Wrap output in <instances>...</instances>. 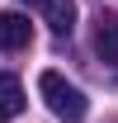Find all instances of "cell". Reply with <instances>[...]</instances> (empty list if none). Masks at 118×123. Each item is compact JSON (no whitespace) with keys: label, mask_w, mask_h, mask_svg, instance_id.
I'll return each mask as SVG.
<instances>
[{"label":"cell","mask_w":118,"mask_h":123,"mask_svg":"<svg viewBox=\"0 0 118 123\" xmlns=\"http://www.w3.org/2000/svg\"><path fill=\"white\" fill-rule=\"evenodd\" d=\"M38 95H43L47 109H52L57 118H66V123H80V118H85V109H90V99L76 90L61 71H43V76H38Z\"/></svg>","instance_id":"1"},{"label":"cell","mask_w":118,"mask_h":123,"mask_svg":"<svg viewBox=\"0 0 118 123\" xmlns=\"http://www.w3.org/2000/svg\"><path fill=\"white\" fill-rule=\"evenodd\" d=\"M24 5H33V10L52 24L57 38H66V33L76 29V0H24Z\"/></svg>","instance_id":"2"},{"label":"cell","mask_w":118,"mask_h":123,"mask_svg":"<svg viewBox=\"0 0 118 123\" xmlns=\"http://www.w3.org/2000/svg\"><path fill=\"white\" fill-rule=\"evenodd\" d=\"M33 29H29V19L19 14V10H5L0 14V47L5 52H19V47H29Z\"/></svg>","instance_id":"3"},{"label":"cell","mask_w":118,"mask_h":123,"mask_svg":"<svg viewBox=\"0 0 118 123\" xmlns=\"http://www.w3.org/2000/svg\"><path fill=\"white\" fill-rule=\"evenodd\" d=\"M94 52H99V62L118 66V14H99L94 19Z\"/></svg>","instance_id":"4"},{"label":"cell","mask_w":118,"mask_h":123,"mask_svg":"<svg viewBox=\"0 0 118 123\" xmlns=\"http://www.w3.org/2000/svg\"><path fill=\"white\" fill-rule=\"evenodd\" d=\"M19 109H24V85H19L14 76H5V71H0V123L14 118Z\"/></svg>","instance_id":"5"}]
</instances>
